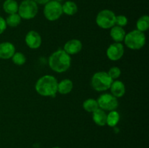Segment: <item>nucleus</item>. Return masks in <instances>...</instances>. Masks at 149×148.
I'll use <instances>...</instances> for the list:
<instances>
[{
	"instance_id": "412c9836",
	"label": "nucleus",
	"mask_w": 149,
	"mask_h": 148,
	"mask_svg": "<svg viewBox=\"0 0 149 148\" xmlns=\"http://www.w3.org/2000/svg\"><path fill=\"white\" fill-rule=\"evenodd\" d=\"M137 30L139 31L144 32L149 28V17L148 15L141 16L138 20L136 23Z\"/></svg>"
},
{
	"instance_id": "7ed1b4c3",
	"label": "nucleus",
	"mask_w": 149,
	"mask_h": 148,
	"mask_svg": "<svg viewBox=\"0 0 149 148\" xmlns=\"http://www.w3.org/2000/svg\"><path fill=\"white\" fill-rule=\"evenodd\" d=\"M124 41L125 45L128 48L133 50H138L143 47L146 44V39L143 32L134 30L126 34Z\"/></svg>"
},
{
	"instance_id": "ddd939ff",
	"label": "nucleus",
	"mask_w": 149,
	"mask_h": 148,
	"mask_svg": "<svg viewBox=\"0 0 149 148\" xmlns=\"http://www.w3.org/2000/svg\"><path fill=\"white\" fill-rule=\"evenodd\" d=\"M110 89L112 95H113L116 98L123 97L125 94V91H126L125 84L120 81H113L111 85Z\"/></svg>"
},
{
	"instance_id": "6e6552de",
	"label": "nucleus",
	"mask_w": 149,
	"mask_h": 148,
	"mask_svg": "<svg viewBox=\"0 0 149 148\" xmlns=\"http://www.w3.org/2000/svg\"><path fill=\"white\" fill-rule=\"evenodd\" d=\"M98 106L103 110L112 111L116 110L119 106V102L116 97L110 94H103L97 100Z\"/></svg>"
},
{
	"instance_id": "dca6fc26",
	"label": "nucleus",
	"mask_w": 149,
	"mask_h": 148,
	"mask_svg": "<svg viewBox=\"0 0 149 148\" xmlns=\"http://www.w3.org/2000/svg\"><path fill=\"white\" fill-rule=\"evenodd\" d=\"M74 87L73 82L70 79H63L58 84V91L61 94H67L71 92Z\"/></svg>"
},
{
	"instance_id": "a878e982",
	"label": "nucleus",
	"mask_w": 149,
	"mask_h": 148,
	"mask_svg": "<svg viewBox=\"0 0 149 148\" xmlns=\"http://www.w3.org/2000/svg\"><path fill=\"white\" fill-rule=\"evenodd\" d=\"M7 28V23L3 17H0V34L3 33Z\"/></svg>"
},
{
	"instance_id": "20e7f679",
	"label": "nucleus",
	"mask_w": 149,
	"mask_h": 148,
	"mask_svg": "<svg viewBox=\"0 0 149 148\" xmlns=\"http://www.w3.org/2000/svg\"><path fill=\"white\" fill-rule=\"evenodd\" d=\"M113 81V80L111 78L108 73L100 71L93 75L91 80V84L95 91H104L110 89Z\"/></svg>"
},
{
	"instance_id": "cd10ccee",
	"label": "nucleus",
	"mask_w": 149,
	"mask_h": 148,
	"mask_svg": "<svg viewBox=\"0 0 149 148\" xmlns=\"http://www.w3.org/2000/svg\"><path fill=\"white\" fill-rule=\"evenodd\" d=\"M52 148H61V147H54Z\"/></svg>"
},
{
	"instance_id": "2eb2a0df",
	"label": "nucleus",
	"mask_w": 149,
	"mask_h": 148,
	"mask_svg": "<svg viewBox=\"0 0 149 148\" xmlns=\"http://www.w3.org/2000/svg\"><path fill=\"white\" fill-rule=\"evenodd\" d=\"M93 119L97 126H104L105 125H106L107 115L105 113L104 110H103L100 108H98L95 111L93 112Z\"/></svg>"
},
{
	"instance_id": "423d86ee",
	"label": "nucleus",
	"mask_w": 149,
	"mask_h": 148,
	"mask_svg": "<svg viewBox=\"0 0 149 148\" xmlns=\"http://www.w3.org/2000/svg\"><path fill=\"white\" fill-rule=\"evenodd\" d=\"M63 14L62 4L58 1L52 0L45 4L44 7V15L47 20L55 21L58 20Z\"/></svg>"
},
{
	"instance_id": "9b49d317",
	"label": "nucleus",
	"mask_w": 149,
	"mask_h": 148,
	"mask_svg": "<svg viewBox=\"0 0 149 148\" xmlns=\"http://www.w3.org/2000/svg\"><path fill=\"white\" fill-rule=\"evenodd\" d=\"M82 44L78 39H71L64 45L63 50L68 55H76L81 52Z\"/></svg>"
},
{
	"instance_id": "a211bd4d",
	"label": "nucleus",
	"mask_w": 149,
	"mask_h": 148,
	"mask_svg": "<svg viewBox=\"0 0 149 148\" xmlns=\"http://www.w3.org/2000/svg\"><path fill=\"white\" fill-rule=\"evenodd\" d=\"M63 13L67 15H74L78 11V7L77 4L72 1H67L62 5Z\"/></svg>"
},
{
	"instance_id": "f03ea898",
	"label": "nucleus",
	"mask_w": 149,
	"mask_h": 148,
	"mask_svg": "<svg viewBox=\"0 0 149 148\" xmlns=\"http://www.w3.org/2000/svg\"><path fill=\"white\" fill-rule=\"evenodd\" d=\"M58 82L55 77L46 75L38 79L35 89L41 96L54 97L58 92Z\"/></svg>"
},
{
	"instance_id": "aec40b11",
	"label": "nucleus",
	"mask_w": 149,
	"mask_h": 148,
	"mask_svg": "<svg viewBox=\"0 0 149 148\" xmlns=\"http://www.w3.org/2000/svg\"><path fill=\"white\" fill-rule=\"evenodd\" d=\"M83 108L89 113H93L99 108L98 103L94 99H88L83 102Z\"/></svg>"
},
{
	"instance_id": "4be33fe9",
	"label": "nucleus",
	"mask_w": 149,
	"mask_h": 148,
	"mask_svg": "<svg viewBox=\"0 0 149 148\" xmlns=\"http://www.w3.org/2000/svg\"><path fill=\"white\" fill-rule=\"evenodd\" d=\"M5 21L7 23V26H10L12 28H15L20 25V22H21V17H20L18 14L15 13V14L9 15Z\"/></svg>"
},
{
	"instance_id": "5701e85b",
	"label": "nucleus",
	"mask_w": 149,
	"mask_h": 148,
	"mask_svg": "<svg viewBox=\"0 0 149 148\" xmlns=\"http://www.w3.org/2000/svg\"><path fill=\"white\" fill-rule=\"evenodd\" d=\"M13 63L17 65H23L26 63V57L21 52H15L12 57Z\"/></svg>"
},
{
	"instance_id": "f257e3e1",
	"label": "nucleus",
	"mask_w": 149,
	"mask_h": 148,
	"mask_svg": "<svg viewBox=\"0 0 149 148\" xmlns=\"http://www.w3.org/2000/svg\"><path fill=\"white\" fill-rule=\"evenodd\" d=\"M48 63L51 69L55 72L63 73L71 67V58L65 51L60 49L50 55Z\"/></svg>"
},
{
	"instance_id": "f3484780",
	"label": "nucleus",
	"mask_w": 149,
	"mask_h": 148,
	"mask_svg": "<svg viewBox=\"0 0 149 148\" xmlns=\"http://www.w3.org/2000/svg\"><path fill=\"white\" fill-rule=\"evenodd\" d=\"M18 4L15 0H5L3 3V9L7 14L17 13L18 11Z\"/></svg>"
},
{
	"instance_id": "1a4fd4ad",
	"label": "nucleus",
	"mask_w": 149,
	"mask_h": 148,
	"mask_svg": "<svg viewBox=\"0 0 149 148\" xmlns=\"http://www.w3.org/2000/svg\"><path fill=\"white\" fill-rule=\"evenodd\" d=\"M125 53V48L121 43L111 44L106 50V55L108 58L112 61L120 59Z\"/></svg>"
},
{
	"instance_id": "f8f14e48",
	"label": "nucleus",
	"mask_w": 149,
	"mask_h": 148,
	"mask_svg": "<svg viewBox=\"0 0 149 148\" xmlns=\"http://www.w3.org/2000/svg\"><path fill=\"white\" fill-rule=\"evenodd\" d=\"M15 53V47L10 42L0 44V59H8Z\"/></svg>"
},
{
	"instance_id": "0eeeda50",
	"label": "nucleus",
	"mask_w": 149,
	"mask_h": 148,
	"mask_svg": "<svg viewBox=\"0 0 149 148\" xmlns=\"http://www.w3.org/2000/svg\"><path fill=\"white\" fill-rule=\"evenodd\" d=\"M116 15L113 11L109 10H103L99 12L96 17V23L103 29L111 28L115 25Z\"/></svg>"
},
{
	"instance_id": "bb28decb",
	"label": "nucleus",
	"mask_w": 149,
	"mask_h": 148,
	"mask_svg": "<svg viewBox=\"0 0 149 148\" xmlns=\"http://www.w3.org/2000/svg\"><path fill=\"white\" fill-rule=\"evenodd\" d=\"M36 4H46L48 1H49L50 0H33Z\"/></svg>"
},
{
	"instance_id": "4468645a",
	"label": "nucleus",
	"mask_w": 149,
	"mask_h": 148,
	"mask_svg": "<svg viewBox=\"0 0 149 148\" xmlns=\"http://www.w3.org/2000/svg\"><path fill=\"white\" fill-rule=\"evenodd\" d=\"M110 35L111 37L112 38V39L114 41L117 42V43H120V42H122L125 39L126 33H125V30H124L122 27L114 26L111 29Z\"/></svg>"
},
{
	"instance_id": "9d476101",
	"label": "nucleus",
	"mask_w": 149,
	"mask_h": 148,
	"mask_svg": "<svg viewBox=\"0 0 149 148\" xmlns=\"http://www.w3.org/2000/svg\"><path fill=\"white\" fill-rule=\"evenodd\" d=\"M25 41L29 48L33 49H38L42 44V37L38 32L30 30L26 35Z\"/></svg>"
},
{
	"instance_id": "6ab92c4d",
	"label": "nucleus",
	"mask_w": 149,
	"mask_h": 148,
	"mask_svg": "<svg viewBox=\"0 0 149 148\" xmlns=\"http://www.w3.org/2000/svg\"><path fill=\"white\" fill-rule=\"evenodd\" d=\"M120 119V115L116 110L110 111L106 118V124L110 127H114L118 124Z\"/></svg>"
},
{
	"instance_id": "393cba45",
	"label": "nucleus",
	"mask_w": 149,
	"mask_h": 148,
	"mask_svg": "<svg viewBox=\"0 0 149 148\" xmlns=\"http://www.w3.org/2000/svg\"><path fill=\"white\" fill-rule=\"evenodd\" d=\"M128 23V20L126 16L125 15H118L116 16V20H115V24L117 25V26L119 27H124L127 26Z\"/></svg>"
},
{
	"instance_id": "b1692460",
	"label": "nucleus",
	"mask_w": 149,
	"mask_h": 148,
	"mask_svg": "<svg viewBox=\"0 0 149 148\" xmlns=\"http://www.w3.org/2000/svg\"><path fill=\"white\" fill-rule=\"evenodd\" d=\"M108 74L112 80L116 79L121 75V70L118 67H112L109 71Z\"/></svg>"
},
{
	"instance_id": "39448f33",
	"label": "nucleus",
	"mask_w": 149,
	"mask_h": 148,
	"mask_svg": "<svg viewBox=\"0 0 149 148\" xmlns=\"http://www.w3.org/2000/svg\"><path fill=\"white\" fill-rule=\"evenodd\" d=\"M18 15L21 18L31 20L38 13V4L33 0H23L18 6Z\"/></svg>"
}]
</instances>
